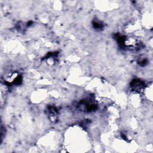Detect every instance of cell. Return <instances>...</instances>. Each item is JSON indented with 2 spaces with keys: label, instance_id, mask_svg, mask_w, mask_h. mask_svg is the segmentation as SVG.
I'll return each instance as SVG.
<instances>
[{
  "label": "cell",
  "instance_id": "1",
  "mask_svg": "<svg viewBox=\"0 0 153 153\" xmlns=\"http://www.w3.org/2000/svg\"><path fill=\"white\" fill-rule=\"evenodd\" d=\"M143 86L144 83L139 79L133 80L131 84V87L133 90L136 91H140L143 88Z\"/></svg>",
  "mask_w": 153,
  "mask_h": 153
}]
</instances>
